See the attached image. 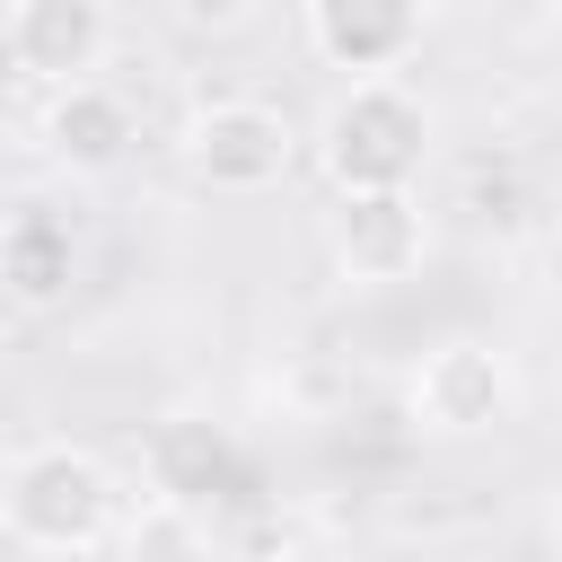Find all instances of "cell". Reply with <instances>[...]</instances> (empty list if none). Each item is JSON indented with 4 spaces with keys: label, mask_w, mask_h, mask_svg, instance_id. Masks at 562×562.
<instances>
[{
    "label": "cell",
    "mask_w": 562,
    "mask_h": 562,
    "mask_svg": "<svg viewBox=\"0 0 562 562\" xmlns=\"http://www.w3.org/2000/svg\"><path fill=\"white\" fill-rule=\"evenodd\" d=\"M325 255H334V272H342L351 290H395V281H413L422 255H430V211H422V193H413V184H404V193H334V211H325Z\"/></svg>",
    "instance_id": "cell-5"
},
{
    "label": "cell",
    "mask_w": 562,
    "mask_h": 562,
    "mask_svg": "<svg viewBox=\"0 0 562 562\" xmlns=\"http://www.w3.org/2000/svg\"><path fill=\"white\" fill-rule=\"evenodd\" d=\"M123 518V474L88 448V439H26L0 465V536L53 562L105 553Z\"/></svg>",
    "instance_id": "cell-1"
},
{
    "label": "cell",
    "mask_w": 562,
    "mask_h": 562,
    "mask_svg": "<svg viewBox=\"0 0 562 562\" xmlns=\"http://www.w3.org/2000/svg\"><path fill=\"white\" fill-rule=\"evenodd\" d=\"M70 281H79V237H70V220L44 211V202H18V211L0 220V290H9L18 307H61Z\"/></svg>",
    "instance_id": "cell-9"
},
{
    "label": "cell",
    "mask_w": 562,
    "mask_h": 562,
    "mask_svg": "<svg viewBox=\"0 0 562 562\" xmlns=\"http://www.w3.org/2000/svg\"><path fill=\"white\" fill-rule=\"evenodd\" d=\"M553 544H562V474H553Z\"/></svg>",
    "instance_id": "cell-12"
},
{
    "label": "cell",
    "mask_w": 562,
    "mask_h": 562,
    "mask_svg": "<svg viewBox=\"0 0 562 562\" xmlns=\"http://www.w3.org/2000/svg\"><path fill=\"white\" fill-rule=\"evenodd\" d=\"M299 26H307V53L325 70H342V79H395L422 53L430 0H299Z\"/></svg>",
    "instance_id": "cell-7"
},
{
    "label": "cell",
    "mask_w": 562,
    "mask_h": 562,
    "mask_svg": "<svg viewBox=\"0 0 562 562\" xmlns=\"http://www.w3.org/2000/svg\"><path fill=\"white\" fill-rule=\"evenodd\" d=\"M263 562H342V553H334V544H272Z\"/></svg>",
    "instance_id": "cell-11"
},
{
    "label": "cell",
    "mask_w": 562,
    "mask_h": 562,
    "mask_svg": "<svg viewBox=\"0 0 562 562\" xmlns=\"http://www.w3.org/2000/svg\"><path fill=\"white\" fill-rule=\"evenodd\" d=\"M404 413H413V430H430V439H483V430H501V422L518 413V369H509L501 342L448 334V342H430V351L413 360Z\"/></svg>",
    "instance_id": "cell-4"
},
{
    "label": "cell",
    "mask_w": 562,
    "mask_h": 562,
    "mask_svg": "<svg viewBox=\"0 0 562 562\" xmlns=\"http://www.w3.org/2000/svg\"><path fill=\"white\" fill-rule=\"evenodd\" d=\"M430 97L413 79H342L334 105L316 114L307 149L334 193H404L430 158Z\"/></svg>",
    "instance_id": "cell-2"
},
{
    "label": "cell",
    "mask_w": 562,
    "mask_h": 562,
    "mask_svg": "<svg viewBox=\"0 0 562 562\" xmlns=\"http://www.w3.org/2000/svg\"><path fill=\"white\" fill-rule=\"evenodd\" d=\"M176 158H184V176L211 184V193H272V184L299 167V123H290L272 97H211V105L184 114Z\"/></svg>",
    "instance_id": "cell-3"
},
{
    "label": "cell",
    "mask_w": 562,
    "mask_h": 562,
    "mask_svg": "<svg viewBox=\"0 0 562 562\" xmlns=\"http://www.w3.org/2000/svg\"><path fill=\"white\" fill-rule=\"evenodd\" d=\"M184 26H246L255 18V0H167Z\"/></svg>",
    "instance_id": "cell-10"
},
{
    "label": "cell",
    "mask_w": 562,
    "mask_h": 562,
    "mask_svg": "<svg viewBox=\"0 0 562 562\" xmlns=\"http://www.w3.org/2000/svg\"><path fill=\"white\" fill-rule=\"evenodd\" d=\"M0 53L35 88H79L114 53V9L105 0H9L0 9Z\"/></svg>",
    "instance_id": "cell-6"
},
{
    "label": "cell",
    "mask_w": 562,
    "mask_h": 562,
    "mask_svg": "<svg viewBox=\"0 0 562 562\" xmlns=\"http://www.w3.org/2000/svg\"><path fill=\"white\" fill-rule=\"evenodd\" d=\"M35 140H44V158H53V167H70V176H114V167L132 158L140 123H132V97H123V88L79 79V88H44Z\"/></svg>",
    "instance_id": "cell-8"
}]
</instances>
